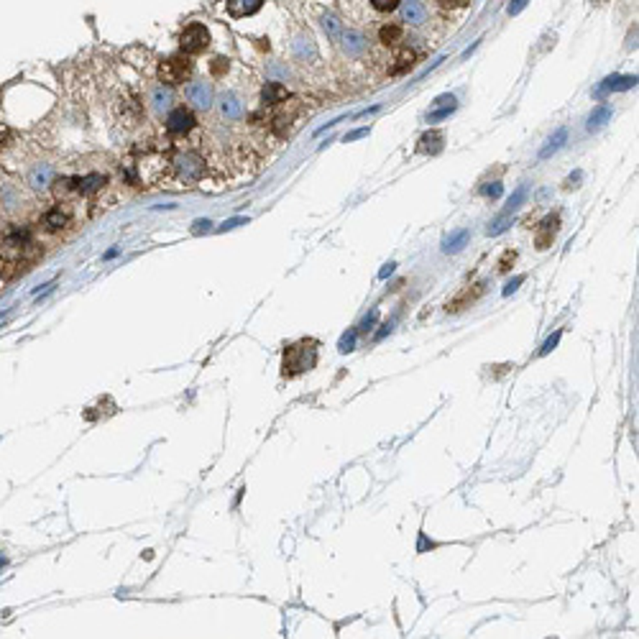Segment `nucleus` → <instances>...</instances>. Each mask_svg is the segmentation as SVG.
Segmentation results:
<instances>
[{
  "instance_id": "20",
  "label": "nucleus",
  "mask_w": 639,
  "mask_h": 639,
  "mask_svg": "<svg viewBox=\"0 0 639 639\" xmlns=\"http://www.w3.org/2000/svg\"><path fill=\"white\" fill-rule=\"evenodd\" d=\"M343 41H345V51H350V54H361V51L366 49L364 36L356 34V31H345V34H343Z\"/></svg>"
},
{
  "instance_id": "27",
  "label": "nucleus",
  "mask_w": 639,
  "mask_h": 639,
  "mask_svg": "<svg viewBox=\"0 0 639 639\" xmlns=\"http://www.w3.org/2000/svg\"><path fill=\"white\" fill-rule=\"evenodd\" d=\"M322 26H325V31H327V34H330L333 39H341V34H343V31H341V23L335 21L333 15H322Z\"/></svg>"
},
{
  "instance_id": "40",
  "label": "nucleus",
  "mask_w": 639,
  "mask_h": 639,
  "mask_svg": "<svg viewBox=\"0 0 639 639\" xmlns=\"http://www.w3.org/2000/svg\"><path fill=\"white\" fill-rule=\"evenodd\" d=\"M392 271H394V263H386V266H384V269H381V271H378V279H386V276H389V274H392Z\"/></svg>"
},
{
  "instance_id": "12",
  "label": "nucleus",
  "mask_w": 639,
  "mask_h": 639,
  "mask_svg": "<svg viewBox=\"0 0 639 639\" xmlns=\"http://www.w3.org/2000/svg\"><path fill=\"white\" fill-rule=\"evenodd\" d=\"M261 97L266 105H279V102H284L289 95H287V88H284L282 82H266L261 90Z\"/></svg>"
},
{
  "instance_id": "43",
  "label": "nucleus",
  "mask_w": 639,
  "mask_h": 639,
  "mask_svg": "<svg viewBox=\"0 0 639 639\" xmlns=\"http://www.w3.org/2000/svg\"><path fill=\"white\" fill-rule=\"evenodd\" d=\"M240 223H243V220H240V218H235V220H228V223H226V231H228V228H235V226H240Z\"/></svg>"
},
{
  "instance_id": "41",
  "label": "nucleus",
  "mask_w": 639,
  "mask_h": 639,
  "mask_svg": "<svg viewBox=\"0 0 639 639\" xmlns=\"http://www.w3.org/2000/svg\"><path fill=\"white\" fill-rule=\"evenodd\" d=\"M195 226H197V228H195V231H197V233H200V231H202V228H205V231H207V228H210V223H207V220H197Z\"/></svg>"
},
{
  "instance_id": "14",
  "label": "nucleus",
  "mask_w": 639,
  "mask_h": 639,
  "mask_svg": "<svg viewBox=\"0 0 639 639\" xmlns=\"http://www.w3.org/2000/svg\"><path fill=\"white\" fill-rule=\"evenodd\" d=\"M149 100H151L156 113H164V110H169V105H172V92H169L164 85H156V88L151 90V95H149Z\"/></svg>"
},
{
  "instance_id": "36",
  "label": "nucleus",
  "mask_w": 639,
  "mask_h": 639,
  "mask_svg": "<svg viewBox=\"0 0 639 639\" xmlns=\"http://www.w3.org/2000/svg\"><path fill=\"white\" fill-rule=\"evenodd\" d=\"M223 67H226V69H228V59H223V57L212 59V72H215V74H220V72H223Z\"/></svg>"
},
{
  "instance_id": "30",
  "label": "nucleus",
  "mask_w": 639,
  "mask_h": 639,
  "mask_svg": "<svg viewBox=\"0 0 639 639\" xmlns=\"http://www.w3.org/2000/svg\"><path fill=\"white\" fill-rule=\"evenodd\" d=\"M560 335H563V333H560V330H558V333H555V335H550V338H547V341L542 343V348L537 350V356H547V353H550V350L555 348V345H558V343H560Z\"/></svg>"
},
{
  "instance_id": "28",
  "label": "nucleus",
  "mask_w": 639,
  "mask_h": 639,
  "mask_svg": "<svg viewBox=\"0 0 639 639\" xmlns=\"http://www.w3.org/2000/svg\"><path fill=\"white\" fill-rule=\"evenodd\" d=\"M399 3L401 0H371V6L376 8V11H381V13H392V11H397Z\"/></svg>"
},
{
  "instance_id": "15",
  "label": "nucleus",
  "mask_w": 639,
  "mask_h": 639,
  "mask_svg": "<svg viewBox=\"0 0 639 639\" xmlns=\"http://www.w3.org/2000/svg\"><path fill=\"white\" fill-rule=\"evenodd\" d=\"M481 289H483V284H479V287H476V291L465 289L463 294H458V297L453 299V302H448V307H445V310H448V312H460V310H463V307H468V305H471V302H473V299L479 297V294H481Z\"/></svg>"
},
{
  "instance_id": "38",
  "label": "nucleus",
  "mask_w": 639,
  "mask_h": 639,
  "mask_svg": "<svg viewBox=\"0 0 639 639\" xmlns=\"http://www.w3.org/2000/svg\"><path fill=\"white\" fill-rule=\"evenodd\" d=\"M366 133H369V128H358V131L348 133V136H345V141H358V138H364Z\"/></svg>"
},
{
  "instance_id": "17",
  "label": "nucleus",
  "mask_w": 639,
  "mask_h": 639,
  "mask_svg": "<svg viewBox=\"0 0 639 639\" xmlns=\"http://www.w3.org/2000/svg\"><path fill=\"white\" fill-rule=\"evenodd\" d=\"M440 149H443V133L432 131V133H425V136L420 138V151L437 153Z\"/></svg>"
},
{
  "instance_id": "16",
  "label": "nucleus",
  "mask_w": 639,
  "mask_h": 639,
  "mask_svg": "<svg viewBox=\"0 0 639 639\" xmlns=\"http://www.w3.org/2000/svg\"><path fill=\"white\" fill-rule=\"evenodd\" d=\"M611 116H614V113H611L609 105H598L589 118V131L593 133V131H598V128H603V125L611 121Z\"/></svg>"
},
{
  "instance_id": "29",
  "label": "nucleus",
  "mask_w": 639,
  "mask_h": 639,
  "mask_svg": "<svg viewBox=\"0 0 639 639\" xmlns=\"http://www.w3.org/2000/svg\"><path fill=\"white\" fill-rule=\"evenodd\" d=\"M353 348H356V333H345L341 338V345H338V350H341V353H350Z\"/></svg>"
},
{
  "instance_id": "42",
  "label": "nucleus",
  "mask_w": 639,
  "mask_h": 639,
  "mask_svg": "<svg viewBox=\"0 0 639 639\" xmlns=\"http://www.w3.org/2000/svg\"><path fill=\"white\" fill-rule=\"evenodd\" d=\"M389 327H392V325H384L381 330H378V333H376V341H381V338H384V335L389 333Z\"/></svg>"
},
{
  "instance_id": "10",
  "label": "nucleus",
  "mask_w": 639,
  "mask_h": 639,
  "mask_svg": "<svg viewBox=\"0 0 639 639\" xmlns=\"http://www.w3.org/2000/svg\"><path fill=\"white\" fill-rule=\"evenodd\" d=\"M220 113L228 118V121H240L243 118V102L235 92H226L223 100H220Z\"/></svg>"
},
{
  "instance_id": "11",
  "label": "nucleus",
  "mask_w": 639,
  "mask_h": 639,
  "mask_svg": "<svg viewBox=\"0 0 639 639\" xmlns=\"http://www.w3.org/2000/svg\"><path fill=\"white\" fill-rule=\"evenodd\" d=\"M261 6L263 0H228V13L233 18H243V15H254Z\"/></svg>"
},
{
  "instance_id": "37",
  "label": "nucleus",
  "mask_w": 639,
  "mask_h": 639,
  "mask_svg": "<svg viewBox=\"0 0 639 639\" xmlns=\"http://www.w3.org/2000/svg\"><path fill=\"white\" fill-rule=\"evenodd\" d=\"M453 102H455V97H453V95H440V97H437L432 105H435V108H440V105H453Z\"/></svg>"
},
{
  "instance_id": "5",
  "label": "nucleus",
  "mask_w": 639,
  "mask_h": 639,
  "mask_svg": "<svg viewBox=\"0 0 639 639\" xmlns=\"http://www.w3.org/2000/svg\"><path fill=\"white\" fill-rule=\"evenodd\" d=\"M184 97H187V102L192 105V108L197 110H210L212 108V97H215V92H212V85L205 80H197V82H189L187 88H184Z\"/></svg>"
},
{
  "instance_id": "21",
  "label": "nucleus",
  "mask_w": 639,
  "mask_h": 639,
  "mask_svg": "<svg viewBox=\"0 0 639 639\" xmlns=\"http://www.w3.org/2000/svg\"><path fill=\"white\" fill-rule=\"evenodd\" d=\"M67 220H69V215H67V212L62 210V205H59V207H54V210L46 215V228H49V231H59V228L67 226Z\"/></svg>"
},
{
  "instance_id": "31",
  "label": "nucleus",
  "mask_w": 639,
  "mask_h": 639,
  "mask_svg": "<svg viewBox=\"0 0 639 639\" xmlns=\"http://www.w3.org/2000/svg\"><path fill=\"white\" fill-rule=\"evenodd\" d=\"M483 195L486 197H491V200H496V197H502V192H504V187L499 182H491V184H486V187L481 189Z\"/></svg>"
},
{
  "instance_id": "39",
  "label": "nucleus",
  "mask_w": 639,
  "mask_h": 639,
  "mask_svg": "<svg viewBox=\"0 0 639 639\" xmlns=\"http://www.w3.org/2000/svg\"><path fill=\"white\" fill-rule=\"evenodd\" d=\"M440 3H443V6H451V8H463L468 0H440Z\"/></svg>"
},
{
  "instance_id": "8",
  "label": "nucleus",
  "mask_w": 639,
  "mask_h": 639,
  "mask_svg": "<svg viewBox=\"0 0 639 639\" xmlns=\"http://www.w3.org/2000/svg\"><path fill=\"white\" fill-rule=\"evenodd\" d=\"M632 88H637V74H626V77H621V74H611V77H606V80L598 85L596 95L603 97L606 92H621V90H632Z\"/></svg>"
},
{
  "instance_id": "24",
  "label": "nucleus",
  "mask_w": 639,
  "mask_h": 639,
  "mask_svg": "<svg viewBox=\"0 0 639 639\" xmlns=\"http://www.w3.org/2000/svg\"><path fill=\"white\" fill-rule=\"evenodd\" d=\"M399 39H401L399 26H384V29H381V41H384V44H397Z\"/></svg>"
},
{
  "instance_id": "3",
  "label": "nucleus",
  "mask_w": 639,
  "mask_h": 639,
  "mask_svg": "<svg viewBox=\"0 0 639 639\" xmlns=\"http://www.w3.org/2000/svg\"><path fill=\"white\" fill-rule=\"evenodd\" d=\"M307 353V343H299V345H291V348L284 350V376H297L302 371L312 369L317 356H305Z\"/></svg>"
},
{
  "instance_id": "19",
  "label": "nucleus",
  "mask_w": 639,
  "mask_h": 639,
  "mask_svg": "<svg viewBox=\"0 0 639 639\" xmlns=\"http://www.w3.org/2000/svg\"><path fill=\"white\" fill-rule=\"evenodd\" d=\"M565 141H568V128H558V131H555V136H552L550 141H547L545 149L540 151V159H547V156H552V153L558 151V149H560L563 144H565Z\"/></svg>"
},
{
  "instance_id": "33",
  "label": "nucleus",
  "mask_w": 639,
  "mask_h": 639,
  "mask_svg": "<svg viewBox=\"0 0 639 639\" xmlns=\"http://www.w3.org/2000/svg\"><path fill=\"white\" fill-rule=\"evenodd\" d=\"M522 282H524V276H514V279H511V282H509L507 287H504V291H502V294H504V297H509V294H511V291H516V289H519V284H522Z\"/></svg>"
},
{
  "instance_id": "2",
  "label": "nucleus",
  "mask_w": 639,
  "mask_h": 639,
  "mask_svg": "<svg viewBox=\"0 0 639 639\" xmlns=\"http://www.w3.org/2000/svg\"><path fill=\"white\" fill-rule=\"evenodd\" d=\"M189 72H192V62L187 57H172L159 64L161 85H182L187 82Z\"/></svg>"
},
{
  "instance_id": "34",
  "label": "nucleus",
  "mask_w": 639,
  "mask_h": 639,
  "mask_svg": "<svg viewBox=\"0 0 639 639\" xmlns=\"http://www.w3.org/2000/svg\"><path fill=\"white\" fill-rule=\"evenodd\" d=\"M530 0H511L509 3V15H516V13H522L524 11V6H527Z\"/></svg>"
},
{
  "instance_id": "6",
  "label": "nucleus",
  "mask_w": 639,
  "mask_h": 639,
  "mask_svg": "<svg viewBox=\"0 0 639 639\" xmlns=\"http://www.w3.org/2000/svg\"><path fill=\"white\" fill-rule=\"evenodd\" d=\"M195 116L184 108H174L172 113L167 116V133L172 136H187L192 128H195Z\"/></svg>"
},
{
  "instance_id": "22",
  "label": "nucleus",
  "mask_w": 639,
  "mask_h": 639,
  "mask_svg": "<svg viewBox=\"0 0 639 639\" xmlns=\"http://www.w3.org/2000/svg\"><path fill=\"white\" fill-rule=\"evenodd\" d=\"M291 49H294V54H297L299 59H305L307 54H310V57H315V44L310 41V39H297V41L291 44Z\"/></svg>"
},
{
  "instance_id": "18",
  "label": "nucleus",
  "mask_w": 639,
  "mask_h": 639,
  "mask_svg": "<svg viewBox=\"0 0 639 639\" xmlns=\"http://www.w3.org/2000/svg\"><path fill=\"white\" fill-rule=\"evenodd\" d=\"M465 243H468V231L463 228V231L453 233L451 238L443 240V251H445V254H458V251H460Z\"/></svg>"
},
{
  "instance_id": "9",
  "label": "nucleus",
  "mask_w": 639,
  "mask_h": 639,
  "mask_svg": "<svg viewBox=\"0 0 639 639\" xmlns=\"http://www.w3.org/2000/svg\"><path fill=\"white\" fill-rule=\"evenodd\" d=\"M401 21L412 23V26H422L427 21V11H425L420 0H404L401 3Z\"/></svg>"
},
{
  "instance_id": "25",
  "label": "nucleus",
  "mask_w": 639,
  "mask_h": 639,
  "mask_svg": "<svg viewBox=\"0 0 639 639\" xmlns=\"http://www.w3.org/2000/svg\"><path fill=\"white\" fill-rule=\"evenodd\" d=\"M455 110V102L453 105H440V108H435L432 113L427 116L430 123H437V121H445V118H451V113Z\"/></svg>"
},
{
  "instance_id": "35",
  "label": "nucleus",
  "mask_w": 639,
  "mask_h": 639,
  "mask_svg": "<svg viewBox=\"0 0 639 639\" xmlns=\"http://www.w3.org/2000/svg\"><path fill=\"white\" fill-rule=\"evenodd\" d=\"M509 263H514V251H507L499 261V271H509Z\"/></svg>"
},
{
  "instance_id": "32",
  "label": "nucleus",
  "mask_w": 639,
  "mask_h": 639,
  "mask_svg": "<svg viewBox=\"0 0 639 639\" xmlns=\"http://www.w3.org/2000/svg\"><path fill=\"white\" fill-rule=\"evenodd\" d=\"M376 320H378V310H373V312H371L369 317H366L364 322H361V327H358V333H369L371 327L376 325Z\"/></svg>"
},
{
  "instance_id": "26",
  "label": "nucleus",
  "mask_w": 639,
  "mask_h": 639,
  "mask_svg": "<svg viewBox=\"0 0 639 639\" xmlns=\"http://www.w3.org/2000/svg\"><path fill=\"white\" fill-rule=\"evenodd\" d=\"M524 197H527V187L522 184V187H519V189L514 192V195H511V200H509V205H507V210H504V215H511V210H516V207H519V205L524 202Z\"/></svg>"
},
{
  "instance_id": "7",
  "label": "nucleus",
  "mask_w": 639,
  "mask_h": 639,
  "mask_svg": "<svg viewBox=\"0 0 639 639\" xmlns=\"http://www.w3.org/2000/svg\"><path fill=\"white\" fill-rule=\"evenodd\" d=\"M558 228H560V218H558V215H547V218L540 223L537 233H535V246H537L540 251L550 248L552 240H555V235H558Z\"/></svg>"
},
{
  "instance_id": "23",
  "label": "nucleus",
  "mask_w": 639,
  "mask_h": 639,
  "mask_svg": "<svg viewBox=\"0 0 639 639\" xmlns=\"http://www.w3.org/2000/svg\"><path fill=\"white\" fill-rule=\"evenodd\" d=\"M509 226H511V220H509V215H504V212H502V215H499V218H496L494 223L486 228V233H488V235H502V233L507 231Z\"/></svg>"
},
{
  "instance_id": "4",
  "label": "nucleus",
  "mask_w": 639,
  "mask_h": 639,
  "mask_svg": "<svg viewBox=\"0 0 639 639\" xmlns=\"http://www.w3.org/2000/svg\"><path fill=\"white\" fill-rule=\"evenodd\" d=\"M179 46H182L184 54H202L207 46H210V31L205 29L202 23H192L187 26L179 39Z\"/></svg>"
},
{
  "instance_id": "13",
  "label": "nucleus",
  "mask_w": 639,
  "mask_h": 639,
  "mask_svg": "<svg viewBox=\"0 0 639 639\" xmlns=\"http://www.w3.org/2000/svg\"><path fill=\"white\" fill-rule=\"evenodd\" d=\"M51 177H54L51 167H46V164H39V167H34L29 172V184L34 189H46L51 184Z\"/></svg>"
},
{
  "instance_id": "44",
  "label": "nucleus",
  "mask_w": 639,
  "mask_h": 639,
  "mask_svg": "<svg viewBox=\"0 0 639 639\" xmlns=\"http://www.w3.org/2000/svg\"><path fill=\"white\" fill-rule=\"evenodd\" d=\"M3 568H6V558H3V555H0V570H3Z\"/></svg>"
},
{
  "instance_id": "1",
  "label": "nucleus",
  "mask_w": 639,
  "mask_h": 639,
  "mask_svg": "<svg viewBox=\"0 0 639 639\" xmlns=\"http://www.w3.org/2000/svg\"><path fill=\"white\" fill-rule=\"evenodd\" d=\"M172 169H174V177L179 182L189 184V182H197L205 172V161L197 156V153L187 151V153H179L174 161H172Z\"/></svg>"
}]
</instances>
